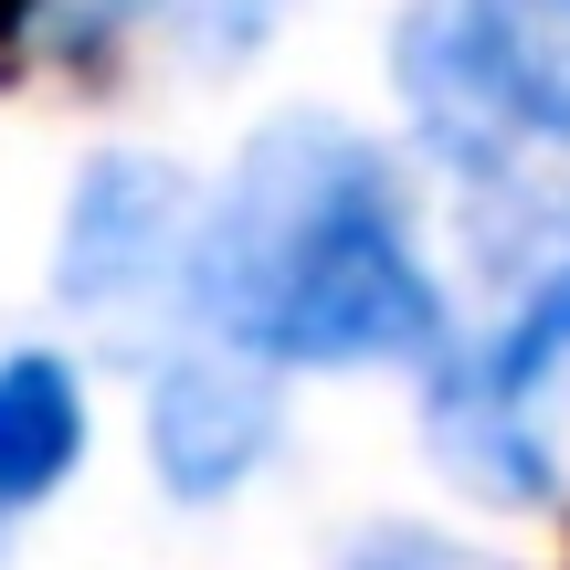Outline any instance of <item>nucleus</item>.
<instances>
[{"label":"nucleus","instance_id":"7ed1b4c3","mask_svg":"<svg viewBox=\"0 0 570 570\" xmlns=\"http://www.w3.org/2000/svg\"><path fill=\"white\" fill-rule=\"evenodd\" d=\"M180 223H190L180 169L138 159V148L96 159V169L75 180V223H63V254H53L63 296H75V306H117V296H138V285L159 275L169 254H180Z\"/></svg>","mask_w":570,"mask_h":570},{"label":"nucleus","instance_id":"f03ea898","mask_svg":"<svg viewBox=\"0 0 570 570\" xmlns=\"http://www.w3.org/2000/svg\"><path fill=\"white\" fill-rule=\"evenodd\" d=\"M391 63L444 148H570V0H412Z\"/></svg>","mask_w":570,"mask_h":570},{"label":"nucleus","instance_id":"20e7f679","mask_svg":"<svg viewBox=\"0 0 570 570\" xmlns=\"http://www.w3.org/2000/svg\"><path fill=\"white\" fill-rule=\"evenodd\" d=\"M275 444V391L254 370L223 360H180L148 391V465L169 497H233Z\"/></svg>","mask_w":570,"mask_h":570},{"label":"nucleus","instance_id":"f257e3e1","mask_svg":"<svg viewBox=\"0 0 570 570\" xmlns=\"http://www.w3.org/2000/svg\"><path fill=\"white\" fill-rule=\"evenodd\" d=\"M190 296L244 360L275 370H370L444 338V296L402 233L381 148L317 117L254 138L190 244Z\"/></svg>","mask_w":570,"mask_h":570},{"label":"nucleus","instance_id":"0eeeda50","mask_svg":"<svg viewBox=\"0 0 570 570\" xmlns=\"http://www.w3.org/2000/svg\"><path fill=\"white\" fill-rule=\"evenodd\" d=\"M32 11H42V0H0V53L21 42V21H32Z\"/></svg>","mask_w":570,"mask_h":570},{"label":"nucleus","instance_id":"423d86ee","mask_svg":"<svg viewBox=\"0 0 570 570\" xmlns=\"http://www.w3.org/2000/svg\"><path fill=\"white\" fill-rule=\"evenodd\" d=\"M117 21H159V32H180L202 63H233V53H254V42L285 21V0H96V11L75 21V42L117 32Z\"/></svg>","mask_w":570,"mask_h":570},{"label":"nucleus","instance_id":"39448f33","mask_svg":"<svg viewBox=\"0 0 570 570\" xmlns=\"http://www.w3.org/2000/svg\"><path fill=\"white\" fill-rule=\"evenodd\" d=\"M75 454H85V391H75V370H63L53 348L0 360V529L32 518L42 497L75 475Z\"/></svg>","mask_w":570,"mask_h":570}]
</instances>
